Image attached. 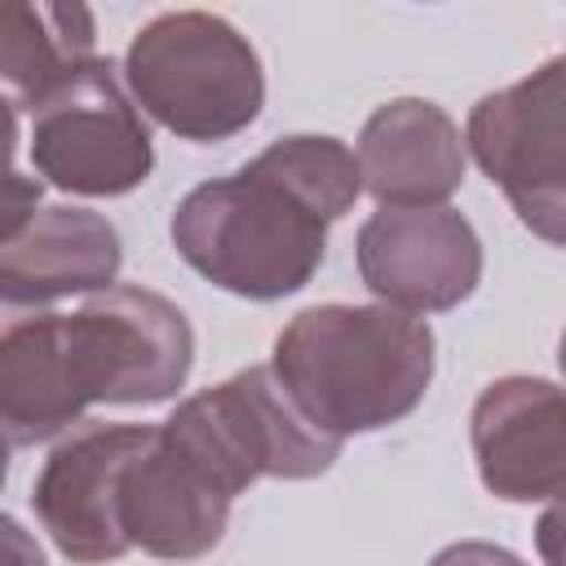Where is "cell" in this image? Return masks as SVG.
I'll return each mask as SVG.
<instances>
[{
  "mask_svg": "<svg viewBox=\"0 0 566 566\" xmlns=\"http://www.w3.org/2000/svg\"><path fill=\"white\" fill-rule=\"evenodd\" d=\"M195 363L186 314L133 283L93 292L75 314L13 318L0 336V424L31 447L75 424L93 402H164Z\"/></svg>",
  "mask_w": 566,
  "mask_h": 566,
  "instance_id": "cell-1",
  "label": "cell"
},
{
  "mask_svg": "<svg viewBox=\"0 0 566 566\" xmlns=\"http://www.w3.org/2000/svg\"><path fill=\"white\" fill-rule=\"evenodd\" d=\"M274 376L332 438L411 416L433 380V332L394 305H310L274 336Z\"/></svg>",
  "mask_w": 566,
  "mask_h": 566,
  "instance_id": "cell-2",
  "label": "cell"
},
{
  "mask_svg": "<svg viewBox=\"0 0 566 566\" xmlns=\"http://www.w3.org/2000/svg\"><path fill=\"white\" fill-rule=\"evenodd\" d=\"M327 217L261 159L195 186L172 212V243L208 283L279 301L310 283L327 252Z\"/></svg>",
  "mask_w": 566,
  "mask_h": 566,
  "instance_id": "cell-3",
  "label": "cell"
},
{
  "mask_svg": "<svg viewBox=\"0 0 566 566\" xmlns=\"http://www.w3.org/2000/svg\"><path fill=\"white\" fill-rule=\"evenodd\" d=\"M124 84L133 102L186 142H226L265 106V71L239 27L203 9L150 18L128 53Z\"/></svg>",
  "mask_w": 566,
  "mask_h": 566,
  "instance_id": "cell-4",
  "label": "cell"
},
{
  "mask_svg": "<svg viewBox=\"0 0 566 566\" xmlns=\"http://www.w3.org/2000/svg\"><path fill=\"white\" fill-rule=\"evenodd\" d=\"M159 433L230 500L261 478H318L345 447L301 411L270 363L190 394Z\"/></svg>",
  "mask_w": 566,
  "mask_h": 566,
  "instance_id": "cell-5",
  "label": "cell"
},
{
  "mask_svg": "<svg viewBox=\"0 0 566 566\" xmlns=\"http://www.w3.org/2000/svg\"><path fill=\"white\" fill-rule=\"evenodd\" d=\"M464 146L531 234L566 243V53L486 93L469 111Z\"/></svg>",
  "mask_w": 566,
  "mask_h": 566,
  "instance_id": "cell-6",
  "label": "cell"
},
{
  "mask_svg": "<svg viewBox=\"0 0 566 566\" xmlns=\"http://www.w3.org/2000/svg\"><path fill=\"white\" fill-rule=\"evenodd\" d=\"M31 164L57 190L93 199L128 195L150 177V128L111 57L88 62L31 111Z\"/></svg>",
  "mask_w": 566,
  "mask_h": 566,
  "instance_id": "cell-7",
  "label": "cell"
},
{
  "mask_svg": "<svg viewBox=\"0 0 566 566\" xmlns=\"http://www.w3.org/2000/svg\"><path fill=\"white\" fill-rule=\"evenodd\" d=\"M150 438L155 424L84 420L49 451L40 478L31 482V509L71 562L102 566L133 548L119 522V486Z\"/></svg>",
  "mask_w": 566,
  "mask_h": 566,
  "instance_id": "cell-8",
  "label": "cell"
},
{
  "mask_svg": "<svg viewBox=\"0 0 566 566\" xmlns=\"http://www.w3.org/2000/svg\"><path fill=\"white\" fill-rule=\"evenodd\" d=\"M358 274L380 305L407 314L455 310L482 279V243L447 203L376 208L358 230Z\"/></svg>",
  "mask_w": 566,
  "mask_h": 566,
  "instance_id": "cell-9",
  "label": "cell"
},
{
  "mask_svg": "<svg viewBox=\"0 0 566 566\" xmlns=\"http://www.w3.org/2000/svg\"><path fill=\"white\" fill-rule=\"evenodd\" d=\"M482 486L500 500L566 495V389L539 376L491 380L469 416Z\"/></svg>",
  "mask_w": 566,
  "mask_h": 566,
  "instance_id": "cell-10",
  "label": "cell"
},
{
  "mask_svg": "<svg viewBox=\"0 0 566 566\" xmlns=\"http://www.w3.org/2000/svg\"><path fill=\"white\" fill-rule=\"evenodd\" d=\"M119 522L133 548L164 562H195L221 544L230 495H221L155 424V438L124 473Z\"/></svg>",
  "mask_w": 566,
  "mask_h": 566,
  "instance_id": "cell-11",
  "label": "cell"
},
{
  "mask_svg": "<svg viewBox=\"0 0 566 566\" xmlns=\"http://www.w3.org/2000/svg\"><path fill=\"white\" fill-rule=\"evenodd\" d=\"M358 168L380 208H433L464 181V137L438 102L394 97L363 124Z\"/></svg>",
  "mask_w": 566,
  "mask_h": 566,
  "instance_id": "cell-12",
  "label": "cell"
},
{
  "mask_svg": "<svg viewBox=\"0 0 566 566\" xmlns=\"http://www.w3.org/2000/svg\"><path fill=\"white\" fill-rule=\"evenodd\" d=\"M119 234L93 208H35V217L0 239L4 305H49L75 292H106L119 274Z\"/></svg>",
  "mask_w": 566,
  "mask_h": 566,
  "instance_id": "cell-13",
  "label": "cell"
},
{
  "mask_svg": "<svg viewBox=\"0 0 566 566\" xmlns=\"http://www.w3.org/2000/svg\"><path fill=\"white\" fill-rule=\"evenodd\" d=\"M93 13L84 4H0V75L9 106L35 111L49 93L75 80L93 53Z\"/></svg>",
  "mask_w": 566,
  "mask_h": 566,
  "instance_id": "cell-14",
  "label": "cell"
},
{
  "mask_svg": "<svg viewBox=\"0 0 566 566\" xmlns=\"http://www.w3.org/2000/svg\"><path fill=\"white\" fill-rule=\"evenodd\" d=\"M256 159L270 172H279L301 199H310L327 221H340L354 208V199L367 190L358 155L336 137L296 133V137H283V142L265 146Z\"/></svg>",
  "mask_w": 566,
  "mask_h": 566,
  "instance_id": "cell-15",
  "label": "cell"
},
{
  "mask_svg": "<svg viewBox=\"0 0 566 566\" xmlns=\"http://www.w3.org/2000/svg\"><path fill=\"white\" fill-rule=\"evenodd\" d=\"M35 199H40V181L35 177H22L18 168L4 172V203H0V239L18 234L31 217H35Z\"/></svg>",
  "mask_w": 566,
  "mask_h": 566,
  "instance_id": "cell-16",
  "label": "cell"
},
{
  "mask_svg": "<svg viewBox=\"0 0 566 566\" xmlns=\"http://www.w3.org/2000/svg\"><path fill=\"white\" fill-rule=\"evenodd\" d=\"M535 553L544 566H566V495H557L535 522Z\"/></svg>",
  "mask_w": 566,
  "mask_h": 566,
  "instance_id": "cell-17",
  "label": "cell"
},
{
  "mask_svg": "<svg viewBox=\"0 0 566 566\" xmlns=\"http://www.w3.org/2000/svg\"><path fill=\"white\" fill-rule=\"evenodd\" d=\"M429 566H526V562L513 557V553L500 548V544H486V539H460V544H447Z\"/></svg>",
  "mask_w": 566,
  "mask_h": 566,
  "instance_id": "cell-18",
  "label": "cell"
},
{
  "mask_svg": "<svg viewBox=\"0 0 566 566\" xmlns=\"http://www.w3.org/2000/svg\"><path fill=\"white\" fill-rule=\"evenodd\" d=\"M4 566H44V553L35 539H27V531L4 517Z\"/></svg>",
  "mask_w": 566,
  "mask_h": 566,
  "instance_id": "cell-19",
  "label": "cell"
},
{
  "mask_svg": "<svg viewBox=\"0 0 566 566\" xmlns=\"http://www.w3.org/2000/svg\"><path fill=\"white\" fill-rule=\"evenodd\" d=\"M557 363H562V371H566V332H562V345H557Z\"/></svg>",
  "mask_w": 566,
  "mask_h": 566,
  "instance_id": "cell-20",
  "label": "cell"
}]
</instances>
